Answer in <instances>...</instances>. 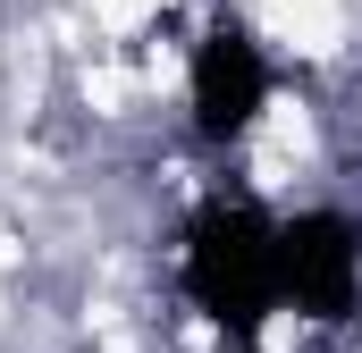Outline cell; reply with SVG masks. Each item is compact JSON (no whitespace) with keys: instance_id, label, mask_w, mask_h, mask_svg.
<instances>
[{"instance_id":"obj_3","label":"cell","mask_w":362,"mask_h":353,"mask_svg":"<svg viewBox=\"0 0 362 353\" xmlns=\"http://www.w3.org/2000/svg\"><path fill=\"white\" fill-rule=\"evenodd\" d=\"M270 51L236 25V17H219L202 42H194V68H185V101H194V135L202 143H236L262 109H270Z\"/></svg>"},{"instance_id":"obj_1","label":"cell","mask_w":362,"mask_h":353,"mask_svg":"<svg viewBox=\"0 0 362 353\" xmlns=\"http://www.w3.org/2000/svg\"><path fill=\"white\" fill-rule=\"evenodd\" d=\"M185 294L194 311L228 337V353H253L270 311H286V286H278V219L253 202H202L185 219Z\"/></svg>"},{"instance_id":"obj_2","label":"cell","mask_w":362,"mask_h":353,"mask_svg":"<svg viewBox=\"0 0 362 353\" xmlns=\"http://www.w3.org/2000/svg\"><path fill=\"white\" fill-rule=\"evenodd\" d=\"M278 286H286V311L337 328L354 320L362 303V227L346 210H295L278 219Z\"/></svg>"}]
</instances>
